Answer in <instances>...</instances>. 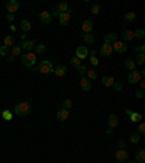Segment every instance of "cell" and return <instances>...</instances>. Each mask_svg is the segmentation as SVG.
I'll return each instance as SVG.
<instances>
[{
    "label": "cell",
    "instance_id": "30",
    "mask_svg": "<svg viewBox=\"0 0 145 163\" xmlns=\"http://www.w3.org/2000/svg\"><path fill=\"white\" fill-rule=\"evenodd\" d=\"M57 10L60 12V13H65V12H68L70 10V8H68V5L67 3H60L57 6Z\"/></svg>",
    "mask_w": 145,
    "mask_h": 163
},
{
    "label": "cell",
    "instance_id": "32",
    "mask_svg": "<svg viewBox=\"0 0 145 163\" xmlns=\"http://www.w3.org/2000/svg\"><path fill=\"white\" fill-rule=\"evenodd\" d=\"M137 66H142L145 63V54H138L137 55V60H134Z\"/></svg>",
    "mask_w": 145,
    "mask_h": 163
},
{
    "label": "cell",
    "instance_id": "5",
    "mask_svg": "<svg viewBox=\"0 0 145 163\" xmlns=\"http://www.w3.org/2000/svg\"><path fill=\"white\" fill-rule=\"evenodd\" d=\"M141 79H142V77H141L139 72H137V70H132V72L128 74V83H129V85H137V83H139Z\"/></svg>",
    "mask_w": 145,
    "mask_h": 163
},
{
    "label": "cell",
    "instance_id": "15",
    "mask_svg": "<svg viewBox=\"0 0 145 163\" xmlns=\"http://www.w3.org/2000/svg\"><path fill=\"white\" fill-rule=\"evenodd\" d=\"M80 88H81V90H84V92H90V89H92V82L89 80L87 77H81Z\"/></svg>",
    "mask_w": 145,
    "mask_h": 163
},
{
    "label": "cell",
    "instance_id": "16",
    "mask_svg": "<svg viewBox=\"0 0 145 163\" xmlns=\"http://www.w3.org/2000/svg\"><path fill=\"white\" fill-rule=\"evenodd\" d=\"M81 29H83L84 34H92V31H93V22L89 21V19L83 21V23H81Z\"/></svg>",
    "mask_w": 145,
    "mask_h": 163
},
{
    "label": "cell",
    "instance_id": "7",
    "mask_svg": "<svg viewBox=\"0 0 145 163\" xmlns=\"http://www.w3.org/2000/svg\"><path fill=\"white\" fill-rule=\"evenodd\" d=\"M19 8H21V5H19V2H18V0H10V2L6 5L7 12H9L10 15H14V13L19 10Z\"/></svg>",
    "mask_w": 145,
    "mask_h": 163
},
{
    "label": "cell",
    "instance_id": "36",
    "mask_svg": "<svg viewBox=\"0 0 145 163\" xmlns=\"http://www.w3.org/2000/svg\"><path fill=\"white\" fill-rule=\"evenodd\" d=\"M90 12H92L93 15H99V13L102 12V6H100V5H97V3H96V5H93V6H92V9H90Z\"/></svg>",
    "mask_w": 145,
    "mask_h": 163
},
{
    "label": "cell",
    "instance_id": "12",
    "mask_svg": "<svg viewBox=\"0 0 145 163\" xmlns=\"http://www.w3.org/2000/svg\"><path fill=\"white\" fill-rule=\"evenodd\" d=\"M39 21L45 25H48V23L52 22V15H51V12H47V10H44L39 13Z\"/></svg>",
    "mask_w": 145,
    "mask_h": 163
},
{
    "label": "cell",
    "instance_id": "14",
    "mask_svg": "<svg viewBox=\"0 0 145 163\" xmlns=\"http://www.w3.org/2000/svg\"><path fill=\"white\" fill-rule=\"evenodd\" d=\"M113 52V48H112V45L110 44H103L100 48V55L102 57H109L110 54Z\"/></svg>",
    "mask_w": 145,
    "mask_h": 163
},
{
    "label": "cell",
    "instance_id": "29",
    "mask_svg": "<svg viewBox=\"0 0 145 163\" xmlns=\"http://www.w3.org/2000/svg\"><path fill=\"white\" fill-rule=\"evenodd\" d=\"M129 141L132 143V144H137V143L141 141V135H139L138 133H132L130 134V137H129Z\"/></svg>",
    "mask_w": 145,
    "mask_h": 163
},
{
    "label": "cell",
    "instance_id": "39",
    "mask_svg": "<svg viewBox=\"0 0 145 163\" xmlns=\"http://www.w3.org/2000/svg\"><path fill=\"white\" fill-rule=\"evenodd\" d=\"M0 55H3V57H7V55H9V47H6V45L0 47Z\"/></svg>",
    "mask_w": 145,
    "mask_h": 163
},
{
    "label": "cell",
    "instance_id": "22",
    "mask_svg": "<svg viewBox=\"0 0 145 163\" xmlns=\"http://www.w3.org/2000/svg\"><path fill=\"white\" fill-rule=\"evenodd\" d=\"M54 73H55L57 77H63V76L67 73V67L65 66H57L55 68H54Z\"/></svg>",
    "mask_w": 145,
    "mask_h": 163
},
{
    "label": "cell",
    "instance_id": "42",
    "mask_svg": "<svg viewBox=\"0 0 145 163\" xmlns=\"http://www.w3.org/2000/svg\"><path fill=\"white\" fill-rule=\"evenodd\" d=\"M77 70H79V74L81 76V77H84V74L87 73V67L86 66H80Z\"/></svg>",
    "mask_w": 145,
    "mask_h": 163
},
{
    "label": "cell",
    "instance_id": "37",
    "mask_svg": "<svg viewBox=\"0 0 145 163\" xmlns=\"http://www.w3.org/2000/svg\"><path fill=\"white\" fill-rule=\"evenodd\" d=\"M2 117H3L5 121H10V119L13 118V117H12V112L9 111V109H5V111L2 112Z\"/></svg>",
    "mask_w": 145,
    "mask_h": 163
},
{
    "label": "cell",
    "instance_id": "38",
    "mask_svg": "<svg viewBox=\"0 0 145 163\" xmlns=\"http://www.w3.org/2000/svg\"><path fill=\"white\" fill-rule=\"evenodd\" d=\"M21 45H13V47H12V55H14V57H16V55H19V54H21Z\"/></svg>",
    "mask_w": 145,
    "mask_h": 163
},
{
    "label": "cell",
    "instance_id": "28",
    "mask_svg": "<svg viewBox=\"0 0 145 163\" xmlns=\"http://www.w3.org/2000/svg\"><path fill=\"white\" fill-rule=\"evenodd\" d=\"M132 51L135 52V54H145V44H141V45H137V47H134L132 48Z\"/></svg>",
    "mask_w": 145,
    "mask_h": 163
},
{
    "label": "cell",
    "instance_id": "8",
    "mask_svg": "<svg viewBox=\"0 0 145 163\" xmlns=\"http://www.w3.org/2000/svg\"><path fill=\"white\" fill-rule=\"evenodd\" d=\"M112 48H113V51L119 52V54H122V52H125L126 50H128V47H126V42H123V41H116V42H113L112 44Z\"/></svg>",
    "mask_w": 145,
    "mask_h": 163
},
{
    "label": "cell",
    "instance_id": "10",
    "mask_svg": "<svg viewBox=\"0 0 145 163\" xmlns=\"http://www.w3.org/2000/svg\"><path fill=\"white\" fill-rule=\"evenodd\" d=\"M108 125H109V128H112V130L119 125V117H118L116 114H110V115H109V118H108Z\"/></svg>",
    "mask_w": 145,
    "mask_h": 163
},
{
    "label": "cell",
    "instance_id": "27",
    "mask_svg": "<svg viewBox=\"0 0 145 163\" xmlns=\"http://www.w3.org/2000/svg\"><path fill=\"white\" fill-rule=\"evenodd\" d=\"M70 66L74 67V68H79V67L81 66V60H79L76 55H74V57H71V58H70Z\"/></svg>",
    "mask_w": 145,
    "mask_h": 163
},
{
    "label": "cell",
    "instance_id": "51",
    "mask_svg": "<svg viewBox=\"0 0 145 163\" xmlns=\"http://www.w3.org/2000/svg\"><path fill=\"white\" fill-rule=\"evenodd\" d=\"M132 109H129V108H126V109H125V114H126V115H130V114H132Z\"/></svg>",
    "mask_w": 145,
    "mask_h": 163
},
{
    "label": "cell",
    "instance_id": "20",
    "mask_svg": "<svg viewBox=\"0 0 145 163\" xmlns=\"http://www.w3.org/2000/svg\"><path fill=\"white\" fill-rule=\"evenodd\" d=\"M135 159L138 163H144L145 162V150L144 148H138L135 151Z\"/></svg>",
    "mask_w": 145,
    "mask_h": 163
},
{
    "label": "cell",
    "instance_id": "6",
    "mask_svg": "<svg viewBox=\"0 0 145 163\" xmlns=\"http://www.w3.org/2000/svg\"><path fill=\"white\" fill-rule=\"evenodd\" d=\"M76 57L79 60H84L89 57V50H87V47L84 45H79L77 47V50H76Z\"/></svg>",
    "mask_w": 145,
    "mask_h": 163
},
{
    "label": "cell",
    "instance_id": "17",
    "mask_svg": "<svg viewBox=\"0 0 145 163\" xmlns=\"http://www.w3.org/2000/svg\"><path fill=\"white\" fill-rule=\"evenodd\" d=\"M115 79H113V76H103L102 77V85L105 86V88H110V86H113V83H115Z\"/></svg>",
    "mask_w": 145,
    "mask_h": 163
},
{
    "label": "cell",
    "instance_id": "26",
    "mask_svg": "<svg viewBox=\"0 0 145 163\" xmlns=\"http://www.w3.org/2000/svg\"><path fill=\"white\" fill-rule=\"evenodd\" d=\"M129 117H130V121H132V122H141V121H142V115H141L139 112H132Z\"/></svg>",
    "mask_w": 145,
    "mask_h": 163
},
{
    "label": "cell",
    "instance_id": "44",
    "mask_svg": "<svg viewBox=\"0 0 145 163\" xmlns=\"http://www.w3.org/2000/svg\"><path fill=\"white\" fill-rule=\"evenodd\" d=\"M89 60H90V64L92 66H99V60L96 58V55H92Z\"/></svg>",
    "mask_w": 145,
    "mask_h": 163
},
{
    "label": "cell",
    "instance_id": "19",
    "mask_svg": "<svg viewBox=\"0 0 145 163\" xmlns=\"http://www.w3.org/2000/svg\"><path fill=\"white\" fill-rule=\"evenodd\" d=\"M68 117H70V111L68 109H60V111L57 112V118L60 119V121H67L68 119Z\"/></svg>",
    "mask_w": 145,
    "mask_h": 163
},
{
    "label": "cell",
    "instance_id": "33",
    "mask_svg": "<svg viewBox=\"0 0 145 163\" xmlns=\"http://www.w3.org/2000/svg\"><path fill=\"white\" fill-rule=\"evenodd\" d=\"M86 76H87V79H89V80H96V79H97V73H96V70H87Z\"/></svg>",
    "mask_w": 145,
    "mask_h": 163
},
{
    "label": "cell",
    "instance_id": "4",
    "mask_svg": "<svg viewBox=\"0 0 145 163\" xmlns=\"http://www.w3.org/2000/svg\"><path fill=\"white\" fill-rule=\"evenodd\" d=\"M115 159L118 160L119 163H126L129 160V155L126 151V148H118L115 153Z\"/></svg>",
    "mask_w": 145,
    "mask_h": 163
},
{
    "label": "cell",
    "instance_id": "34",
    "mask_svg": "<svg viewBox=\"0 0 145 163\" xmlns=\"http://www.w3.org/2000/svg\"><path fill=\"white\" fill-rule=\"evenodd\" d=\"M13 44H14V37L13 35H7V37L5 38V45H6V47H12Z\"/></svg>",
    "mask_w": 145,
    "mask_h": 163
},
{
    "label": "cell",
    "instance_id": "9",
    "mask_svg": "<svg viewBox=\"0 0 145 163\" xmlns=\"http://www.w3.org/2000/svg\"><path fill=\"white\" fill-rule=\"evenodd\" d=\"M70 19H71V12L68 10V12H65V13H60L58 16V22L61 26H67L68 22H70Z\"/></svg>",
    "mask_w": 145,
    "mask_h": 163
},
{
    "label": "cell",
    "instance_id": "13",
    "mask_svg": "<svg viewBox=\"0 0 145 163\" xmlns=\"http://www.w3.org/2000/svg\"><path fill=\"white\" fill-rule=\"evenodd\" d=\"M35 45L36 42L34 41V39H31V41H22V44H21V48H23V50H26L28 52H32V50L35 48Z\"/></svg>",
    "mask_w": 145,
    "mask_h": 163
},
{
    "label": "cell",
    "instance_id": "40",
    "mask_svg": "<svg viewBox=\"0 0 145 163\" xmlns=\"http://www.w3.org/2000/svg\"><path fill=\"white\" fill-rule=\"evenodd\" d=\"M63 105H64V109H70V108L72 106V101H71V99H68V98H67V99H64V102H63Z\"/></svg>",
    "mask_w": 145,
    "mask_h": 163
},
{
    "label": "cell",
    "instance_id": "2",
    "mask_svg": "<svg viewBox=\"0 0 145 163\" xmlns=\"http://www.w3.org/2000/svg\"><path fill=\"white\" fill-rule=\"evenodd\" d=\"M36 72H39V73H42V74L52 73L54 72V66H52V63H51L50 60H42L38 64V67H36Z\"/></svg>",
    "mask_w": 145,
    "mask_h": 163
},
{
    "label": "cell",
    "instance_id": "1",
    "mask_svg": "<svg viewBox=\"0 0 145 163\" xmlns=\"http://www.w3.org/2000/svg\"><path fill=\"white\" fill-rule=\"evenodd\" d=\"M32 109V106L29 102H19L18 105H14V114L18 115V117H26L29 112Z\"/></svg>",
    "mask_w": 145,
    "mask_h": 163
},
{
    "label": "cell",
    "instance_id": "46",
    "mask_svg": "<svg viewBox=\"0 0 145 163\" xmlns=\"http://www.w3.org/2000/svg\"><path fill=\"white\" fill-rule=\"evenodd\" d=\"M118 147H119V148H126V141L119 140V141H118Z\"/></svg>",
    "mask_w": 145,
    "mask_h": 163
},
{
    "label": "cell",
    "instance_id": "45",
    "mask_svg": "<svg viewBox=\"0 0 145 163\" xmlns=\"http://www.w3.org/2000/svg\"><path fill=\"white\" fill-rule=\"evenodd\" d=\"M135 96H137V99H142L144 98V89H138L135 92Z\"/></svg>",
    "mask_w": 145,
    "mask_h": 163
},
{
    "label": "cell",
    "instance_id": "48",
    "mask_svg": "<svg viewBox=\"0 0 145 163\" xmlns=\"http://www.w3.org/2000/svg\"><path fill=\"white\" fill-rule=\"evenodd\" d=\"M51 12H52V13H51L52 16H60V12L57 10V8H54L52 10H51Z\"/></svg>",
    "mask_w": 145,
    "mask_h": 163
},
{
    "label": "cell",
    "instance_id": "31",
    "mask_svg": "<svg viewBox=\"0 0 145 163\" xmlns=\"http://www.w3.org/2000/svg\"><path fill=\"white\" fill-rule=\"evenodd\" d=\"M83 39H84V42H86V44H93L94 42V35L93 34H84V35H83Z\"/></svg>",
    "mask_w": 145,
    "mask_h": 163
},
{
    "label": "cell",
    "instance_id": "24",
    "mask_svg": "<svg viewBox=\"0 0 145 163\" xmlns=\"http://www.w3.org/2000/svg\"><path fill=\"white\" fill-rule=\"evenodd\" d=\"M125 67L128 68V70H137V64H135V61H134V58H126L125 60Z\"/></svg>",
    "mask_w": 145,
    "mask_h": 163
},
{
    "label": "cell",
    "instance_id": "52",
    "mask_svg": "<svg viewBox=\"0 0 145 163\" xmlns=\"http://www.w3.org/2000/svg\"><path fill=\"white\" fill-rule=\"evenodd\" d=\"M10 31H12V32H14V31H16V26H14V25H10Z\"/></svg>",
    "mask_w": 145,
    "mask_h": 163
},
{
    "label": "cell",
    "instance_id": "47",
    "mask_svg": "<svg viewBox=\"0 0 145 163\" xmlns=\"http://www.w3.org/2000/svg\"><path fill=\"white\" fill-rule=\"evenodd\" d=\"M7 21H9V22H13L14 21V15H10V13H7Z\"/></svg>",
    "mask_w": 145,
    "mask_h": 163
},
{
    "label": "cell",
    "instance_id": "25",
    "mask_svg": "<svg viewBox=\"0 0 145 163\" xmlns=\"http://www.w3.org/2000/svg\"><path fill=\"white\" fill-rule=\"evenodd\" d=\"M35 55H41V54H44V52L47 51V47L44 44H38V45H35Z\"/></svg>",
    "mask_w": 145,
    "mask_h": 163
},
{
    "label": "cell",
    "instance_id": "11",
    "mask_svg": "<svg viewBox=\"0 0 145 163\" xmlns=\"http://www.w3.org/2000/svg\"><path fill=\"white\" fill-rule=\"evenodd\" d=\"M118 41V34H115V32H109V34H106L105 37H103V44H113V42H116Z\"/></svg>",
    "mask_w": 145,
    "mask_h": 163
},
{
    "label": "cell",
    "instance_id": "23",
    "mask_svg": "<svg viewBox=\"0 0 145 163\" xmlns=\"http://www.w3.org/2000/svg\"><path fill=\"white\" fill-rule=\"evenodd\" d=\"M123 19H125L126 22H129V23L135 22V21H137V13H135V12H128V13H125Z\"/></svg>",
    "mask_w": 145,
    "mask_h": 163
},
{
    "label": "cell",
    "instance_id": "21",
    "mask_svg": "<svg viewBox=\"0 0 145 163\" xmlns=\"http://www.w3.org/2000/svg\"><path fill=\"white\" fill-rule=\"evenodd\" d=\"M21 29L23 31V34H26V32H29V31L32 29V23L29 22L28 19H23L21 22Z\"/></svg>",
    "mask_w": 145,
    "mask_h": 163
},
{
    "label": "cell",
    "instance_id": "53",
    "mask_svg": "<svg viewBox=\"0 0 145 163\" xmlns=\"http://www.w3.org/2000/svg\"><path fill=\"white\" fill-rule=\"evenodd\" d=\"M126 163H137V162H129V160H128V162H126Z\"/></svg>",
    "mask_w": 145,
    "mask_h": 163
},
{
    "label": "cell",
    "instance_id": "43",
    "mask_svg": "<svg viewBox=\"0 0 145 163\" xmlns=\"http://www.w3.org/2000/svg\"><path fill=\"white\" fill-rule=\"evenodd\" d=\"M113 89H115L116 92H121V90L123 89L122 83H119V82H115V83H113Z\"/></svg>",
    "mask_w": 145,
    "mask_h": 163
},
{
    "label": "cell",
    "instance_id": "41",
    "mask_svg": "<svg viewBox=\"0 0 145 163\" xmlns=\"http://www.w3.org/2000/svg\"><path fill=\"white\" fill-rule=\"evenodd\" d=\"M138 134H139V135H144L145 134V124L144 122H139V125H138Z\"/></svg>",
    "mask_w": 145,
    "mask_h": 163
},
{
    "label": "cell",
    "instance_id": "35",
    "mask_svg": "<svg viewBox=\"0 0 145 163\" xmlns=\"http://www.w3.org/2000/svg\"><path fill=\"white\" fill-rule=\"evenodd\" d=\"M134 35H135V38H138V39H144L145 31L144 29H137V31H134Z\"/></svg>",
    "mask_w": 145,
    "mask_h": 163
},
{
    "label": "cell",
    "instance_id": "18",
    "mask_svg": "<svg viewBox=\"0 0 145 163\" xmlns=\"http://www.w3.org/2000/svg\"><path fill=\"white\" fill-rule=\"evenodd\" d=\"M135 38V35H134V31L130 29H125L122 32V41L123 42H128V41H132Z\"/></svg>",
    "mask_w": 145,
    "mask_h": 163
},
{
    "label": "cell",
    "instance_id": "50",
    "mask_svg": "<svg viewBox=\"0 0 145 163\" xmlns=\"http://www.w3.org/2000/svg\"><path fill=\"white\" fill-rule=\"evenodd\" d=\"M144 88H145V82L141 79V80H139V89H144Z\"/></svg>",
    "mask_w": 145,
    "mask_h": 163
},
{
    "label": "cell",
    "instance_id": "3",
    "mask_svg": "<svg viewBox=\"0 0 145 163\" xmlns=\"http://www.w3.org/2000/svg\"><path fill=\"white\" fill-rule=\"evenodd\" d=\"M22 60V64L25 67H34V64L36 63V55H35V52H26V54H23L21 57Z\"/></svg>",
    "mask_w": 145,
    "mask_h": 163
},
{
    "label": "cell",
    "instance_id": "49",
    "mask_svg": "<svg viewBox=\"0 0 145 163\" xmlns=\"http://www.w3.org/2000/svg\"><path fill=\"white\" fill-rule=\"evenodd\" d=\"M14 58H16V57H14V55H12V54H10V55H7V61H10V63H13L14 61Z\"/></svg>",
    "mask_w": 145,
    "mask_h": 163
}]
</instances>
